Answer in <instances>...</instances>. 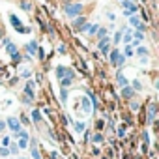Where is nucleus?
Segmentation results:
<instances>
[{
    "label": "nucleus",
    "mask_w": 159,
    "mask_h": 159,
    "mask_svg": "<svg viewBox=\"0 0 159 159\" xmlns=\"http://www.w3.org/2000/svg\"><path fill=\"white\" fill-rule=\"evenodd\" d=\"M122 36H124V32H122V30H118V32H116V36H114V43H120Z\"/></svg>",
    "instance_id": "72a5a7b5"
},
{
    "label": "nucleus",
    "mask_w": 159,
    "mask_h": 159,
    "mask_svg": "<svg viewBox=\"0 0 159 159\" xmlns=\"http://www.w3.org/2000/svg\"><path fill=\"white\" fill-rule=\"evenodd\" d=\"M56 77H58V79H64V77H67V67H64V66H58V67H56Z\"/></svg>",
    "instance_id": "f8f14e48"
},
{
    "label": "nucleus",
    "mask_w": 159,
    "mask_h": 159,
    "mask_svg": "<svg viewBox=\"0 0 159 159\" xmlns=\"http://www.w3.org/2000/svg\"><path fill=\"white\" fill-rule=\"evenodd\" d=\"M84 129H86V125H84L83 122H75V131H77V133H83Z\"/></svg>",
    "instance_id": "aec40b11"
},
{
    "label": "nucleus",
    "mask_w": 159,
    "mask_h": 159,
    "mask_svg": "<svg viewBox=\"0 0 159 159\" xmlns=\"http://www.w3.org/2000/svg\"><path fill=\"white\" fill-rule=\"evenodd\" d=\"M129 86L133 88V92H137V90H142V84H140V81H133Z\"/></svg>",
    "instance_id": "b1692460"
},
{
    "label": "nucleus",
    "mask_w": 159,
    "mask_h": 159,
    "mask_svg": "<svg viewBox=\"0 0 159 159\" xmlns=\"http://www.w3.org/2000/svg\"><path fill=\"white\" fill-rule=\"evenodd\" d=\"M116 81H118V84H120L122 88H124V86H127V79H125V75H124V73H118Z\"/></svg>",
    "instance_id": "2eb2a0df"
},
{
    "label": "nucleus",
    "mask_w": 159,
    "mask_h": 159,
    "mask_svg": "<svg viewBox=\"0 0 159 159\" xmlns=\"http://www.w3.org/2000/svg\"><path fill=\"white\" fill-rule=\"evenodd\" d=\"M25 94H26V98L34 99V83H32V81L26 83V86H25Z\"/></svg>",
    "instance_id": "423d86ee"
},
{
    "label": "nucleus",
    "mask_w": 159,
    "mask_h": 159,
    "mask_svg": "<svg viewBox=\"0 0 159 159\" xmlns=\"http://www.w3.org/2000/svg\"><path fill=\"white\" fill-rule=\"evenodd\" d=\"M19 58H21V54H19V52H15V54H11V60H13V62H19Z\"/></svg>",
    "instance_id": "e433bc0d"
},
{
    "label": "nucleus",
    "mask_w": 159,
    "mask_h": 159,
    "mask_svg": "<svg viewBox=\"0 0 159 159\" xmlns=\"http://www.w3.org/2000/svg\"><path fill=\"white\" fill-rule=\"evenodd\" d=\"M131 109L133 111H139V103H131Z\"/></svg>",
    "instance_id": "a19ab883"
},
{
    "label": "nucleus",
    "mask_w": 159,
    "mask_h": 159,
    "mask_svg": "<svg viewBox=\"0 0 159 159\" xmlns=\"http://www.w3.org/2000/svg\"><path fill=\"white\" fill-rule=\"evenodd\" d=\"M21 77H23V79H28V77H30V69H23V71H21Z\"/></svg>",
    "instance_id": "f704fd0d"
},
{
    "label": "nucleus",
    "mask_w": 159,
    "mask_h": 159,
    "mask_svg": "<svg viewBox=\"0 0 159 159\" xmlns=\"http://www.w3.org/2000/svg\"><path fill=\"white\" fill-rule=\"evenodd\" d=\"M118 56H120V51H118V49H114V51H111V52H109V60H111V64H112V66H116Z\"/></svg>",
    "instance_id": "1a4fd4ad"
},
{
    "label": "nucleus",
    "mask_w": 159,
    "mask_h": 159,
    "mask_svg": "<svg viewBox=\"0 0 159 159\" xmlns=\"http://www.w3.org/2000/svg\"><path fill=\"white\" fill-rule=\"evenodd\" d=\"M71 83H73V77H64V79H60V84H62V88H67V86H71Z\"/></svg>",
    "instance_id": "4468645a"
},
{
    "label": "nucleus",
    "mask_w": 159,
    "mask_h": 159,
    "mask_svg": "<svg viewBox=\"0 0 159 159\" xmlns=\"http://www.w3.org/2000/svg\"><path fill=\"white\" fill-rule=\"evenodd\" d=\"M139 45H140V41H135V39L131 41V49H133V47H139Z\"/></svg>",
    "instance_id": "4c0bfd02"
},
{
    "label": "nucleus",
    "mask_w": 159,
    "mask_h": 159,
    "mask_svg": "<svg viewBox=\"0 0 159 159\" xmlns=\"http://www.w3.org/2000/svg\"><path fill=\"white\" fill-rule=\"evenodd\" d=\"M148 52H150V51H148L146 47H142V45L137 47V54H139V56H148Z\"/></svg>",
    "instance_id": "a211bd4d"
},
{
    "label": "nucleus",
    "mask_w": 159,
    "mask_h": 159,
    "mask_svg": "<svg viewBox=\"0 0 159 159\" xmlns=\"http://www.w3.org/2000/svg\"><path fill=\"white\" fill-rule=\"evenodd\" d=\"M127 19H129V25H131V26H135V28H140V26H142V23H140V19H139V17L131 15V17H127Z\"/></svg>",
    "instance_id": "9b49d317"
},
{
    "label": "nucleus",
    "mask_w": 159,
    "mask_h": 159,
    "mask_svg": "<svg viewBox=\"0 0 159 159\" xmlns=\"http://www.w3.org/2000/svg\"><path fill=\"white\" fill-rule=\"evenodd\" d=\"M64 13L69 17V19H75L83 13V4L81 2H77V4H66L64 6Z\"/></svg>",
    "instance_id": "f257e3e1"
},
{
    "label": "nucleus",
    "mask_w": 159,
    "mask_h": 159,
    "mask_svg": "<svg viewBox=\"0 0 159 159\" xmlns=\"http://www.w3.org/2000/svg\"><path fill=\"white\" fill-rule=\"evenodd\" d=\"M144 39V32L142 30H135V41H142Z\"/></svg>",
    "instance_id": "bb28decb"
},
{
    "label": "nucleus",
    "mask_w": 159,
    "mask_h": 159,
    "mask_svg": "<svg viewBox=\"0 0 159 159\" xmlns=\"http://www.w3.org/2000/svg\"><path fill=\"white\" fill-rule=\"evenodd\" d=\"M10 144H11V140H10V137H8V135H6V137H4V139H2V148H8V146H10Z\"/></svg>",
    "instance_id": "473e14b6"
},
{
    "label": "nucleus",
    "mask_w": 159,
    "mask_h": 159,
    "mask_svg": "<svg viewBox=\"0 0 159 159\" xmlns=\"http://www.w3.org/2000/svg\"><path fill=\"white\" fill-rule=\"evenodd\" d=\"M19 6H21V10H25V11H28V10L32 8L28 0H21V2H19Z\"/></svg>",
    "instance_id": "5701e85b"
},
{
    "label": "nucleus",
    "mask_w": 159,
    "mask_h": 159,
    "mask_svg": "<svg viewBox=\"0 0 159 159\" xmlns=\"http://www.w3.org/2000/svg\"><path fill=\"white\" fill-rule=\"evenodd\" d=\"M124 56H125V58H129V56H133V49H131L129 45L125 47V51H124Z\"/></svg>",
    "instance_id": "2f4dec72"
},
{
    "label": "nucleus",
    "mask_w": 159,
    "mask_h": 159,
    "mask_svg": "<svg viewBox=\"0 0 159 159\" xmlns=\"http://www.w3.org/2000/svg\"><path fill=\"white\" fill-rule=\"evenodd\" d=\"M4 45H6V52H8L10 56L17 52V47H15V43H11L10 39H4Z\"/></svg>",
    "instance_id": "39448f33"
},
{
    "label": "nucleus",
    "mask_w": 159,
    "mask_h": 159,
    "mask_svg": "<svg viewBox=\"0 0 159 159\" xmlns=\"http://www.w3.org/2000/svg\"><path fill=\"white\" fill-rule=\"evenodd\" d=\"M4 129H6V122L0 120V131H4Z\"/></svg>",
    "instance_id": "ea45409f"
},
{
    "label": "nucleus",
    "mask_w": 159,
    "mask_h": 159,
    "mask_svg": "<svg viewBox=\"0 0 159 159\" xmlns=\"http://www.w3.org/2000/svg\"><path fill=\"white\" fill-rule=\"evenodd\" d=\"M125 60H127V58H125L124 54H120V56H118V62H116V67H120V66H124V64H125Z\"/></svg>",
    "instance_id": "c756f323"
},
{
    "label": "nucleus",
    "mask_w": 159,
    "mask_h": 159,
    "mask_svg": "<svg viewBox=\"0 0 159 159\" xmlns=\"http://www.w3.org/2000/svg\"><path fill=\"white\" fill-rule=\"evenodd\" d=\"M32 159H41V153L38 148H32Z\"/></svg>",
    "instance_id": "7c9ffc66"
},
{
    "label": "nucleus",
    "mask_w": 159,
    "mask_h": 159,
    "mask_svg": "<svg viewBox=\"0 0 159 159\" xmlns=\"http://www.w3.org/2000/svg\"><path fill=\"white\" fill-rule=\"evenodd\" d=\"M17 32H19V34H30L32 30H30V26H23V25H21V26L17 28Z\"/></svg>",
    "instance_id": "393cba45"
},
{
    "label": "nucleus",
    "mask_w": 159,
    "mask_h": 159,
    "mask_svg": "<svg viewBox=\"0 0 159 159\" xmlns=\"http://www.w3.org/2000/svg\"><path fill=\"white\" fill-rule=\"evenodd\" d=\"M60 99H62V103L67 101V88H62V90H60Z\"/></svg>",
    "instance_id": "cd10ccee"
},
{
    "label": "nucleus",
    "mask_w": 159,
    "mask_h": 159,
    "mask_svg": "<svg viewBox=\"0 0 159 159\" xmlns=\"http://www.w3.org/2000/svg\"><path fill=\"white\" fill-rule=\"evenodd\" d=\"M99 30V25H86V32L88 34H96Z\"/></svg>",
    "instance_id": "f3484780"
},
{
    "label": "nucleus",
    "mask_w": 159,
    "mask_h": 159,
    "mask_svg": "<svg viewBox=\"0 0 159 159\" xmlns=\"http://www.w3.org/2000/svg\"><path fill=\"white\" fill-rule=\"evenodd\" d=\"M120 2H124V0H120Z\"/></svg>",
    "instance_id": "79ce46f5"
},
{
    "label": "nucleus",
    "mask_w": 159,
    "mask_h": 159,
    "mask_svg": "<svg viewBox=\"0 0 159 159\" xmlns=\"http://www.w3.org/2000/svg\"><path fill=\"white\" fill-rule=\"evenodd\" d=\"M6 125H8V127L13 131V133H17V131L21 129V122H19L17 118H13V116H10V118L6 120Z\"/></svg>",
    "instance_id": "f03ea898"
},
{
    "label": "nucleus",
    "mask_w": 159,
    "mask_h": 159,
    "mask_svg": "<svg viewBox=\"0 0 159 159\" xmlns=\"http://www.w3.org/2000/svg\"><path fill=\"white\" fill-rule=\"evenodd\" d=\"M133 96H135V92H133V88H131L129 84L122 88V98H125V99H131Z\"/></svg>",
    "instance_id": "0eeeda50"
},
{
    "label": "nucleus",
    "mask_w": 159,
    "mask_h": 159,
    "mask_svg": "<svg viewBox=\"0 0 159 159\" xmlns=\"http://www.w3.org/2000/svg\"><path fill=\"white\" fill-rule=\"evenodd\" d=\"M0 155L8 157V155H10V150H8V148H0Z\"/></svg>",
    "instance_id": "c9c22d12"
},
{
    "label": "nucleus",
    "mask_w": 159,
    "mask_h": 159,
    "mask_svg": "<svg viewBox=\"0 0 159 159\" xmlns=\"http://www.w3.org/2000/svg\"><path fill=\"white\" fill-rule=\"evenodd\" d=\"M32 122H41V112L36 109V111H32Z\"/></svg>",
    "instance_id": "4be33fe9"
},
{
    "label": "nucleus",
    "mask_w": 159,
    "mask_h": 159,
    "mask_svg": "<svg viewBox=\"0 0 159 159\" xmlns=\"http://www.w3.org/2000/svg\"><path fill=\"white\" fill-rule=\"evenodd\" d=\"M118 135H120V137H124V135H125V129H124V127H120V129H118Z\"/></svg>",
    "instance_id": "58836bf2"
},
{
    "label": "nucleus",
    "mask_w": 159,
    "mask_h": 159,
    "mask_svg": "<svg viewBox=\"0 0 159 159\" xmlns=\"http://www.w3.org/2000/svg\"><path fill=\"white\" fill-rule=\"evenodd\" d=\"M26 51H28L30 54H36V52L39 51V47H38L36 41H28V43H26Z\"/></svg>",
    "instance_id": "6e6552de"
},
{
    "label": "nucleus",
    "mask_w": 159,
    "mask_h": 159,
    "mask_svg": "<svg viewBox=\"0 0 159 159\" xmlns=\"http://www.w3.org/2000/svg\"><path fill=\"white\" fill-rule=\"evenodd\" d=\"M96 34H98L99 39H103V38H107V28H101V26H99V30H98Z\"/></svg>",
    "instance_id": "a878e982"
},
{
    "label": "nucleus",
    "mask_w": 159,
    "mask_h": 159,
    "mask_svg": "<svg viewBox=\"0 0 159 159\" xmlns=\"http://www.w3.org/2000/svg\"><path fill=\"white\" fill-rule=\"evenodd\" d=\"M142 2H144V0H142Z\"/></svg>",
    "instance_id": "37998d69"
},
{
    "label": "nucleus",
    "mask_w": 159,
    "mask_h": 159,
    "mask_svg": "<svg viewBox=\"0 0 159 159\" xmlns=\"http://www.w3.org/2000/svg\"><path fill=\"white\" fill-rule=\"evenodd\" d=\"M28 139H30V137H23V139H19L17 148H19V150H26V146H28Z\"/></svg>",
    "instance_id": "dca6fc26"
},
{
    "label": "nucleus",
    "mask_w": 159,
    "mask_h": 159,
    "mask_svg": "<svg viewBox=\"0 0 159 159\" xmlns=\"http://www.w3.org/2000/svg\"><path fill=\"white\" fill-rule=\"evenodd\" d=\"M155 109H157V107H155L153 103H152V105H150V109H148V122H150V124L155 120Z\"/></svg>",
    "instance_id": "ddd939ff"
},
{
    "label": "nucleus",
    "mask_w": 159,
    "mask_h": 159,
    "mask_svg": "<svg viewBox=\"0 0 159 159\" xmlns=\"http://www.w3.org/2000/svg\"><path fill=\"white\" fill-rule=\"evenodd\" d=\"M109 41H111V39H109V36H107V38L99 39V43H98V45H99V51H101L103 54H109Z\"/></svg>",
    "instance_id": "20e7f679"
},
{
    "label": "nucleus",
    "mask_w": 159,
    "mask_h": 159,
    "mask_svg": "<svg viewBox=\"0 0 159 159\" xmlns=\"http://www.w3.org/2000/svg\"><path fill=\"white\" fill-rule=\"evenodd\" d=\"M122 6L125 8V11H127L129 15H135V13L139 11V6H137V4H133V2H127V0H124Z\"/></svg>",
    "instance_id": "7ed1b4c3"
},
{
    "label": "nucleus",
    "mask_w": 159,
    "mask_h": 159,
    "mask_svg": "<svg viewBox=\"0 0 159 159\" xmlns=\"http://www.w3.org/2000/svg\"><path fill=\"white\" fill-rule=\"evenodd\" d=\"M10 23H11V25L15 26V30H17V28L21 26V21H19V19H17L15 15H10Z\"/></svg>",
    "instance_id": "412c9836"
},
{
    "label": "nucleus",
    "mask_w": 159,
    "mask_h": 159,
    "mask_svg": "<svg viewBox=\"0 0 159 159\" xmlns=\"http://www.w3.org/2000/svg\"><path fill=\"white\" fill-rule=\"evenodd\" d=\"M92 142H96V144H99V142H103V135H101V133H96V135L92 137Z\"/></svg>",
    "instance_id": "c85d7f7f"
},
{
    "label": "nucleus",
    "mask_w": 159,
    "mask_h": 159,
    "mask_svg": "<svg viewBox=\"0 0 159 159\" xmlns=\"http://www.w3.org/2000/svg\"><path fill=\"white\" fill-rule=\"evenodd\" d=\"M83 109H84V112L88 114V112H92V105H90V101L88 99H84L83 98Z\"/></svg>",
    "instance_id": "6ab92c4d"
},
{
    "label": "nucleus",
    "mask_w": 159,
    "mask_h": 159,
    "mask_svg": "<svg viewBox=\"0 0 159 159\" xmlns=\"http://www.w3.org/2000/svg\"><path fill=\"white\" fill-rule=\"evenodd\" d=\"M79 26H81V30L86 26V19H84V17H77V19L73 21V28H79Z\"/></svg>",
    "instance_id": "9d476101"
}]
</instances>
